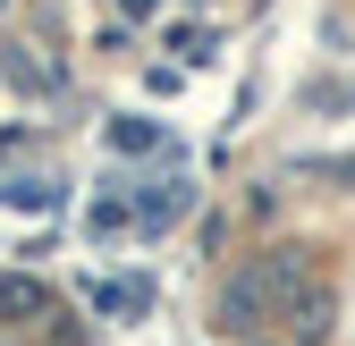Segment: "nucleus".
<instances>
[{"instance_id":"nucleus-3","label":"nucleus","mask_w":355,"mask_h":346,"mask_svg":"<svg viewBox=\"0 0 355 346\" xmlns=\"http://www.w3.org/2000/svg\"><path fill=\"white\" fill-rule=\"evenodd\" d=\"M0 194H9L17 211H51L60 203V186H42V178H17V186H0Z\"/></svg>"},{"instance_id":"nucleus-1","label":"nucleus","mask_w":355,"mask_h":346,"mask_svg":"<svg viewBox=\"0 0 355 346\" xmlns=\"http://www.w3.org/2000/svg\"><path fill=\"white\" fill-rule=\"evenodd\" d=\"M110 144H119V152H161V127H153V118H119Z\"/></svg>"},{"instance_id":"nucleus-4","label":"nucleus","mask_w":355,"mask_h":346,"mask_svg":"<svg viewBox=\"0 0 355 346\" xmlns=\"http://www.w3.org/2000/svg\"><path fill=\"white\" fill-rule=\"evenodd\" d=\"M0 313H42V287L34 279H0Z\"/></svg>"},{"instance_id":"nucleus-2","label":"nucleus","mask_w":355,"mask_h":346,"mask_svg":"<svg viewBox=\"0 0 355 346\" xmlns=\"http://www.w3.org/2000/svg\"><path fill=\"white\" fill-rule=\"evenodd\" d=\"M94 304H102V313H136L144 287H136V279H94Z\"/></svg>"}]
</instances>
